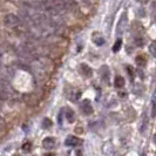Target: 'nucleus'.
<instances>
[{"label":"nucleus","instance_id":"obj_1","mask_svg":"<svg viewBox=\"0 0 156 156\" xmlns=\"http://www.w3.org/2000/svg\"><path fill=\"white\" fill-rule=\"evenodd\" d=\"M4 24H5V26H6L7 28H14V30H17V28H19L20 26L22 25V21L15 14H7L5 17V19H4Z\"/></svg>","mask_w":156,"mask_h":156},{"label":"nucleus","instance_id":"obj_2","mask_svg":"<svg viewBox=\"0 0 156 156\" xmlns=\"http://www.w3.org/2000/svg\"><path fill=\"white\" fill-rule=\"evenodd\" d=\"M42 145H44V147L46 149L50 150V149H53L55 147V140L53 137H46L44 140V142H42Z\"/></svg>","mask_w":156,"mask_h":156},{"label":"nucleus","instance_id":"obj_3","mask_svg":"<svg viewBox=\"0 0 156 156\" xmlns=\"http://www.w3.org/2000/svg\"><path fill=\"white\" fill-rule=\"evenodd\" d=\"M81 109H82V112L85 113V114H87V115H89V114H92L93 113V107H92V105L88 102V101H85L82 105H81Z\"/></svg>","mask_w":156,"mask_h":156},{"label":"nucleus","instance_id":"obj_4","mask_svg":"<svg viewBox=\"0 0 156 156\" xmlns=\"http://www.w3.org/2000/svg\"><path fill=\"white\" fill-rule=\"evenodd\" d=\"M66 120L69 122V123H72V122H74V120H75V114H74V112L71 109V108H66Z\"/></svg>","mask_w":156,"mask_h":156},{"label":"nucleus","instance_id":"obj_5","mask_svg":"<svg viewBox=\"0 0 156 156\" xmlns=\"http://www.w3.org/2000/svg\"><path fill=\"white\" fill-rule=\"evenodd\" d=\"M66 145L69 146V147H74L76 145H80V141L74 136H68V139L66 140Z\"/></svg>","mask_w":156,"mask_h":156},{"label":"nucleus","instance_id":"obj_6","mask_svg":"<svg viewBox=\"0 0 156 156\" xmlns=\"http://www.w3.org/2000/svg\"><path fill=\"white\" fill-rule=\"evenodd\" d=\"M151 116L153 118L156 116V89L151 96Z\"/></svg>","mask_w":156,"mask_h":156},{"label":"nucleus","instance_id":"obj_7","mask_svg":"<svg viewBox=\"0 0 156 156\" xmlns=\"http://www.w3.org/2000/svg\"><path fill=\"white\" fill-rule=\"evenodd\" d=\"M124 85V80L122 76H116L115 77V86L116 87H122Z\"/></svg>","mask_w":156,"mask_h":156},{"label":"nucleus","instance_id":"obj_8","mask_svg":"<svg viewBox=\"0 0 156 156\" xmlns=\"http://www.w3.org/2000/svg\"><path fill=\"white\" fill-rule=\"evenodd\" d=\"M81 68H82V71H83V73H85L86 76H90V75H92V69H90L87 65H82Z\"/></svg>","mask_w":156,"mask_h":156},{"label":"nucleus","instance_id":"obj_9","mask_svg":"<svg viewBox=\"0 0 156 156\" xmlns=\"http://www.w3.org/2000/svg\"><path fill=\"white\" fill-rule=\"evenodd\" d=\"M121 46H122V40H121V39H119V40L115 42V45L113 47V50L114 52H119V49L121 48Z\"/></svg>","mask_w":156,"mask_h":156},{"label":"nucleus","instance_id":"obj_10","mask_svg":"<svg viewBox=\"0 0 156 156\" xmlns=\"http://www.w3.org/2000/svg\"><path fill=\"white\" fill-rule=\"evenodd\" d=\"M149 52H150V54H151L153 56H155V58H156V44H155V42L150 45V47H149Z\"/></svg>","mask_w":156,"mask_h":156},{"label":"nucleus","instance_id":"obj_11","mask_svg":"<svg viewBox=\"0 0 156 156\" xmlns=\"http://www.w3.org/2000/svg\"><path fill=\"white\" fill-rule=\"evenodd\" d=\"M143 119H145V120H143V126L141 127V132H142V133L145 132V129H146V127H147V115H146V114L143 115Z\"/></svg>","mask_w":156,"mask_h":156},{"label":"nucleus","instance_id":"obj_12","mask_svg":"<svg viewBox=\"0 0 156 156\" xmlns=\"http://www.w3.org/2000/svg\"><path fill=\"white\" fill-rule=\"evenodd\" d=\"M31 147H32V145H31V143H25L22 148H24V150H25V151H30V150H31Z\"/></svg>","mask_w":156,"mask_h":156},{"label":"nucleus","instance_id":"obj_13","mask_svg":"<svg viewBox=\"0 0 156 156\" xmlns=\"http://www.w3.org/2000/svg\"><path fill=\"white\" fill-rule=\"evenodd\" d=\"M42 126H44L45 128H46V127H48V128H49V127L52 126V123H50V121H49L48 119H45V120H44V124H42Z\"/></svg>","mask_w":156,"mask_h":156},{"label":"nucleus","instance_id":"obj_14","mask_svg":"<svg viewBox=\"0 0 156 156\" xmlns=\"http://www.w3.org/2000/svg\"><path fill=\"white\" fill-rule=\"evenodd\" d=\"M136 44H137V46H142L145 42H143V40L142 39H140V38H136Z\"/></svg>","mask_w":156,"mask_h":156},{"label":"nucleus","instance_id":"obj_15","mask_svg":"<svg viewBox=\"0 0 156 156\" xmlns=\"http://www.w3.org/2000/svg\"><path fill=\"white\" fill-rule=\"evenodd\" d=\"M45 156H54V154H52V153H48V154H46Z\"/></svg>","mask_w":156,"mask_h":156},{"label":"nucleus","instance_id":"obj_16","mask_svg":"<svg viewBox=\"0 0 156 156\" xmlns=\"http://www.w3.org/2000/svg\"><path fill=\"white\" fill-rule=\"evenodd\" d=\"M14 156H18V155H14Z\"/></svg>","mask_w":156,"mask_h":156}]
</instances>
